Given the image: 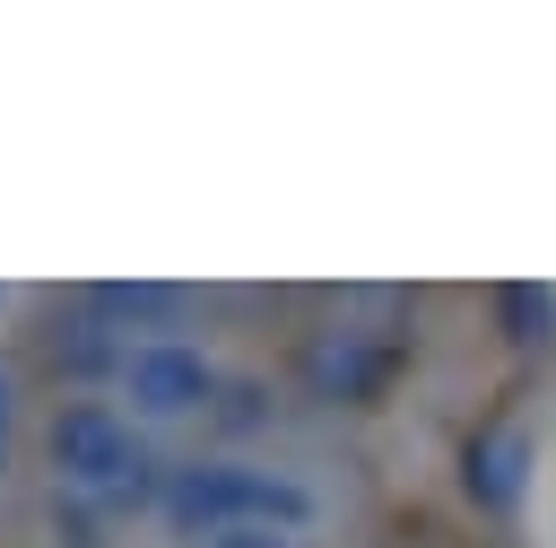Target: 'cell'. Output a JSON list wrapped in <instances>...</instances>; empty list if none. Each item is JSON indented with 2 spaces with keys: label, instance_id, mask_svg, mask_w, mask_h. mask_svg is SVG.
Returning a JSON list of instances; mask_svg holds the SVG:
<instances>
[{
  "label": "cell",
  "instance_id": "3957f363",
  "mask_svg": "<svg viewBox=\"0 0 556 548\" xmlns=\"http://www.w3.org/2000/svg\"><path fill=\"white\" fill-rule=\"evenodd\" d=\"M208 548H295L287 531H269V522H243V531H217Z\"/></svg>",
  "mask_w": 556,
  "mask_h": 548
},
{
  "label": "cell",
  "instance_id": "6da1fadb",
  "mask_svg": "<svg viewBox=\"0 0 556 548\" xmlns=\"http://www.w3.org/2000/svg\"><path fill=\"white\" fill-rule=\"evenodd\" d=\"M52 461H61V478H78V487H113L122 470H139L130 418H122V409H104V400L61 409V426H52Z\"/></svg>",
  "mask_w": 556,
  "mask_h": 548
},
{
  "label": "cell",
  "instance_id": "277c9868",
  "mask_svg": "<svg viewBox=\"0 0 556 548\" xmlns=\"http://www.w3.org/2000/svg\"><path fill=\"white\" fill-rule=\"evenodd\" d=\"M9 426H17V383H9V365H0V452H9Z\"/></svg>",
  "mask_w": 556,
  "mask_h": 548
},
{
  "label": "cell",
  "instance_id": "7a4b0ae2",
  "mask_svg": "<svg viewBox=\"0 0 556 548\" xmlns=\"http://www.w3.org/2000/svg\"><path fill=\"white\" fill-rule=\"evenodd\" d=\"M122 391H130L139 418H182V409H200V391H208V357H200L191 339H139V348L122 357Z\"/></svg>",
  "mask_w": 556,
  "mask_h": 548
}]
</instances>
